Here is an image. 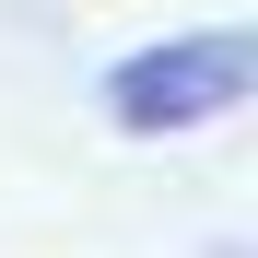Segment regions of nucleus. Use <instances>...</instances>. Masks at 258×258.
Wrapping results in <instances>:
<instances>
[{"label": "nucleus", "instance_id": "nucleus-1", "mask_svg": "<svg viewBox=\"0 0 258 258\" xmlns=\"http://www.w3.org/2000/svg\"><path fill=\"white\" fill-rule=\"evenodd\" d=\"M258 82V47L246 35H176V47H141L106 71V117L129 129V141H176V129H211L235 117Z\"/></svg>", "mask_w": 258, "mask_h": 258}]
</instances>
